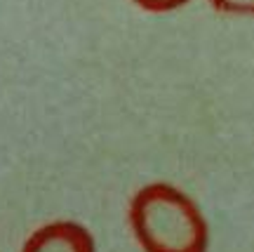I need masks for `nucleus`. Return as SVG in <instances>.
Masks as SVG:
<instances>
[{"instance_id": "obj_1", "label": "nucleus", "mask_w": 254, "mask_h": 252, "mask_svg": "<svg viewBox=\"0 0 254 252\" xmlns=\"http://www.w3.org/2000/svg\"><path fill=\"white\" fill-rule=\"evenodd\" d=\"M129 226L144 252H207V222L182 189L146 184L129 203Z\"/></svg>"}, {"instance_id": "obj_2", "label": "nucleus", "mask_w": 254, "mask_h": 252, "mask_svg": "<svg viewBox=\"0 0 254 252\" xmlns=\"http://www.w3.org/2000/svg\"><path fill=\"white\" fill-rule=\"evenodd\" d=\"M21 252H97L92 234L78 222L57 219L36 229Z\"/></svg>"}, {"instance_id": "obj_3", "label": "nucleus", "mask_w": 254, "mask_h": 252, "mask_svg": "<svg viewBox=\"0 0 254 252\" xmlns=\"http://www.w3.org/2000/svg\"><path fill=\"white\" fill-rule=\"evenodd\" d=\"M209 5L224 14L254 17V0H209Z\"/></svg>"}, {"instance_id": "obj_4", "label": "nucleus", "mask_w": 254, "mask_h": 252, "mask_svg": "<svg viewBox=\"0 0 254 252\" xmlns=\"http://www.w3.org/2000/svg\"><path fill=\"white\" fill-rule=\"evenodd\" d=\"M136 7L144 12H153V14H163V12H172V9L184 7L189 0H132Z\"/></svg>"}]
</instances>
